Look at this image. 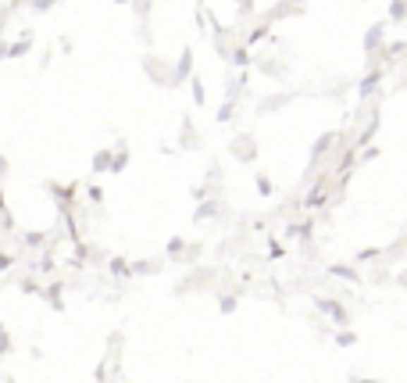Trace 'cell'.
<instances>
[{"instance_id":"25","label":"cell","mask_w":407,"mask_h":383,"mask_svg":"<svg viewBox=\"0 0 407 383\" xmlns=\"http://www.w3.org/2000/svg\"><path fill=\"white\" fill-rule=\"evenodd\" d=\"M257 190H261V194H265V197H268V194H272V183H268V179H265V176H257Z\"/></svg>"},{"instance_id":"2","label":"cell","mask_w":407,"mask_h":383,"mask_svg":"<svg viewBox=\"0 0 407 383\" xmlns=\"http://www.w3.org/2000/svg\"><path fill=\"white\" fill-rule=\"evenodd\" d=\"M232 154H236L240 161H254V136H236V140H232Z\"/></svg>"},{"instance_id":"11","label":"cell","mask_w":407,"mask_h":383,"mask_svg":"<svg viewBox=\"0 0 407 383\" xmlns=\"http://www.w3.org/2000/svg\"><path fill=\"white\" fill-rule=\"evenodd\" d=\"M403 15H407V0H393V4H389V18L403 22Z\"/></svg>"},{"instance_id":"28","label":"cell","mask_w":407,"mask_h":383,"mask_svg":"<svg viewBox=\"0 0 407 383\" xmlns=\"http://www.w3.org/2000/svg\"><path fill=\"white\" fill-rule=\"evenodd\" d=\"M22 290H25V294H40V287H36L32 280H25V283H22Z\"/></svg>"},{"instance_id":"22","label":"cell","mask_w":407,"mask_h":383,"mask_svg":"<svg viewBox=\"0 0 407 383\" xmlns=\"http://www.w3.org/2000/svg\"><path fill=\"white\" fill-rule=\"evenodd\" d=\"M232 61H236V65H247V50L236 47V50H232Z\"/></svg>"},{"instance_id":"7","label":"cell","mask_w":407,"mask_h":383,"mask_svg":"<svg viewBox=\"0 0 407 383\" xmlns=\"http://www.w3.org/2000/svg\"><path fill=\"white\" fill-rule=\"evenodd\" d=\"M329 272H332V276H339V280H351V283H358V272H354L351 265H329Z\"/></svg>"},{"instance_id":"34","label":"cell","mask_w":407,"mask_h":383,"mask_svg":"<svg viewBox=\"0 0 407 383\" xmlns=\"http://www.w3.org/2000/svg\"><path fill=\"white\" fill-rule=\"evenodd\" d=\"M240 4H243V0H240Z\"/></svg>"},{"instance_id":"5","label":"cell","mask_w":407,"mask_h":383,"mask_svg":"<svg viewBox=\"0 0 407 383\" xmlns=\"http://www.w3.org/2000/svg\"><path fill=\"white\" fill-rule=\"evenodd\" d=\"M382 33H386L382 25H372V29H368V36H365V50H368V54H372L375 47H382Z\"/></svg>"},{"instance_id":"10","label":"cell","mask_w":407,"mask_h":383,"mask_svg":"<svg viewBox=\"0 0 407 383\" xmlns=\"http://www.w3.org/2000/svg\"><path fill=\"white\" fill-rule=\"evenodd\" d=\"M107 169H111V151H100L93 158V172H107Z\"/></svg>"},{"instance_id":"19","label":"cell","mask_w":407,"mask_h":383,"mask_svg":"<svg viewBox=\"0 0 407 383\" xmlns=\"http://www.w3.org/2000/svg\"><path fill=\"white\" fill-rule=\"evenodd\" d=\"M111 272H114V276H129V265L119 258V261H111Z\"/></svg>"},{"instance_id":"17","label":"cell","mask_w":407,"mask_h":383,"mask_svg":"<svg viewBox=\"0 0 407 383\" xmlns=\"http://www.w3.org/2000/svg\"><path fill=\"white\" fill-rule=\"evenodd\" d=\"M289 97H272V100H261V112H275V107H282Z\"/></svg>"},{"instance_id":"13","label":"cell","mask_w":407,"mask_h":383,"mask_svg":"<svg viewBox=\"0 0 407 383\" xmlns=\"http://www.w3.org/2000/svg\"><path fill=\"white\" fill-rule=\"evenodd\" d=\"M61 290H65V287H61V283H54V287H50V290H47V301H50V305H54V308H65V305H61Z\"/></svg>"},{"instance_id":"24","label":"cell","mask_w":407,"mask_h":383,"mask_svg":"<svg viewBox=\"0 0 407 383\" xmlns=\"http://www.w3.org/2000/svg\"><path fill=\"white\" fill-rule=\"evenodd\" d=\"M193 100H197V104H204V86H200L197 79H193Z\"/></svg>"},{"instance_id":"9","label":"cell","mask_w":407,"mask_h":383,"mask_svg":"<svg viewBox=\"0 0 407 383\" xmlns=\"http://www.w3.org/2000/svg\"><path fill=\"white\" fill-rule=\"evenodd\" d=\"M161 269V261H136V265H129V272H136V276H147V272H157Z\"/></svg>"},{"instance_id":"14","label":"cell","mask_w":407,"mask_h":383,"mask_svg":"<svg viewBox=\"0 0 407 383\" xmlns=\"http://www.w3.org/2000/svg\"><path fill=\"white\" fill-rule=\"evenodd\" d=\"M375 86H379V72H372V76L361 83V97H372V93H375Z\"/></svg>"},{"instance_id":"6","label":"cell","mask_w":407,"mask_h":383,"mask_svg":"<svg viewBox=\"0 0 407 383\" xmlns=\"http://www.w3.org/2000/svg\"><path fill=\"white\" fill-rule=\"evenodd\" d=\"M214 215H218V204H214V201H204V204L193 211V218H197V223H204V218H214Z\"/></svg>"},{"instance_id":"20","label":"cell","mask_w":407,"mask_h":383,"mask_svg":"<svg viewBox=\"0 0 407 383\" xmlns=\"http://www.w3.org/2000/svg\"><path fill=\"white\" fill-rule=\"evenodd\" d=\"M354 341H358V337H354V334H346V330H343V334L336 337V344H339V348H351Z\"/></svg>"},{"instance_id":"29","label":"cell","mask_w":407,"mask_h":383,"mask_svg":"<svg viewBox=\"0 0 407 383\" xmlns=\"http://www.w3.org/2000/svg\"><path fill=\"white\" fill-rule=\"evenodd\" d=\"M8 265H11V258H8V254H0V272H4Z\"/></svg>"},{"instance_id":"27","label":"cell","mask_w":407,"mask_h":383,"mask_svg":"<svg viewBox=\"0 0 407 383\" xmlns=\"http://www.w3.org/2000/svg\"><path fill=\"white\" fill-rule=\"evenodd\" d=\"M25 244H29V247H36V244H43V237H40V233H29V237H25Z\"/></svg>"},{"instance_id":"23","label":"cell","mask_w":407,"mask_h":383,"mask_svg":"<svg viewBox=\"0 0 407 383\" xmlns=\"http://www.w3.org/2000/svg\"><path fill=\"white\" fill-rule=\"evenodd\" d=\"M8 351H11V337L0 330V355H8Z\"/></svg>"},{"instance_id":"1","label":"cell","mask_w":407,"mask_h":383,"mask_svg":"<svg viewBox=\"0 0 407 383\" xmlns=\"http://www.w3.org/2000/svg\"><path fill=\"white\" fill-rule=\"evenodd\" d=\"M315 305H318V312H325V315H329L336 326H346V322H351V315H346V308H343L339 301H332V297H318Z\"/></svg>"},{"instance_id":"33","label":"cell","mask_w":407,"mask_h":383,"mask_svg":"<svg viewBox=\"0 0 407 383\" xmlns=\"http://www.w3.org/2000/svg\"><path fill=\"white\" fill-rule=\"evenodd\" d=\"M289 4H304V0H289Z\"/></svg>"},{"instance_id":"21","label":"cell","mask_w":407,"mask_h":383,"mask_svg":"<svg viewBox=\"0 0 407 383\" xmlns=\"http://www.w3.org/2000/svg\"><path fill=\"white\" fill-rule=\"evenodd\" d=\"M29 4H32L36 11H50V8L57 4V0H29Z\"/></svg>"},{"instance_id":"32","label":"cell","mask_w":407,"mask_h":383,"mask_svg":"<svg viewBox=\"0 0 407 383\" xmlns=\"http://www.w3.org/2000/svg\"><path fill=\"white\" fill-rule=\"evenodd\" d=\"M358 383H379V379H358Z\"/></svg>"},{"instance_id":"18","label":"cell","mask_w":407,"mask_h":383,"mask_svg":"<svg viewBox=\"0 0 407 383\" xmlns=\"http://www.w3.org/2000/svg\"><path fill=\"white\" fill-rule=\"evenodd\" d=\"M232 119V100H225L221 107H218V122H229Z\"/></svg>"},{"instance_id":"26","label":"cell","mask_w":407,"mask_h":383,"mask_svg":"<svg viewBox=\"0 0 407 383\" xmlns=\"http://www.w3.org/2000/svg\"><path fill=\"white\" fill-rule=\"evenodd\" d=\"M232 308H236V297L225 294V297H221V312H232Z\"/></svg>"},{"instance_id":"16","label":"cell","mask_w":407,"mask_h":383,"mask_svg":"<svg viewBox=\"0 0 407 383\" xmlns=\"http://www.w3.org/2000/svg\"><path fill=\"white\" fill-rule=\"evenodd\" d=\"M183 251H186V244H183L179 237H176V240H168V258H179Z\"/></svg>"},{"instance_id":"4","label":"cell","mask_w":407,"mask_h":383,"mask_svg":"<svg viewBox=\"0 0 407 383\" xmlns=\"http://www.w3.org/2000/svg\"><path fill=\"white\" fill-rule=\"evenodd\" d=\"M332 143H336V133H322V136L315 140V147H311V161H315V158H322Z\"/></svg>"},{"instance_id":"15","label":"cell","mask_w":407,"mask_h":383,"mask_svg":"<svg viewBox=\"0 0 407 383\" xmlns=\"http://www.w3.org/2000/svg\"><path fill=\"white\" fill-rule=\"evenodd\" d=\"M29 47H32V40H22V43L8 47V58H22V54H29Z\"/></svg>"},{"instance_id":"8","label":"cell","mask_w":407,"mask_h":383,"mask_svg":"<svg viewBox=\"0 0 407 383\" xmlns=\"http://www.w3.org/2000/svg\"><path fill=\"white\" fill-rule=\"evenodd\" d=\"M126 165H129V151L122 147L119 154H111V169H107V172H122Z\"/></svg>"},{"instance_id":"30","label":"cell","mask_w":407,"mask_h":383,"mask_svg":"<svg viewBox=\"0 0 407 383\" xmlns=\"http://www.w3.org/2000/svg\"><path fill=\"white\" fill-rule=\"evenodd\" d=\"M4 172H8V158H4V154H0V176H4Z\"/></svg>"},{"instance_id":"31","label":"cell","mask_w":407,"mask_h":383,"mask_svg":"<svg viewBox=\"0 0 407 383\" xmlns=\"http://www.w3.org/2000/svg\"><path fill=\"white\" fill-rule=\"evenodd\" d=\"M4 54H8V43H4V40H0V58H4Z\"/></svg>"},{"instance_id":"12","label":"cell","mask_w":407,"mask_h":383,"mask_svg":"<svg viewBox=\"0 0 407 383\" xmlns=\"http://www.w3.org/2000/svg\"><path fill=\"white\" fill-rule=\"evenodd\" d=\"M322 204H325V187L318 183V187L311 190V197H308V208H322Z\"/></svg>"},{"instance_id":"3","label":"cell","mask_w":407,"mask_h":383,"mask_svg":"<svg viewBox=\"0 0 407 383\" xmlns=\"http://www.w3.org/2000/svg\"><path fill=\"white\" fill-rule=\"evenodd\" d=\"M190 72H193V54H190V50H183V61L176 65L171 79H176V83H183V79H190Z\"/></svg>"}]
</instances>
